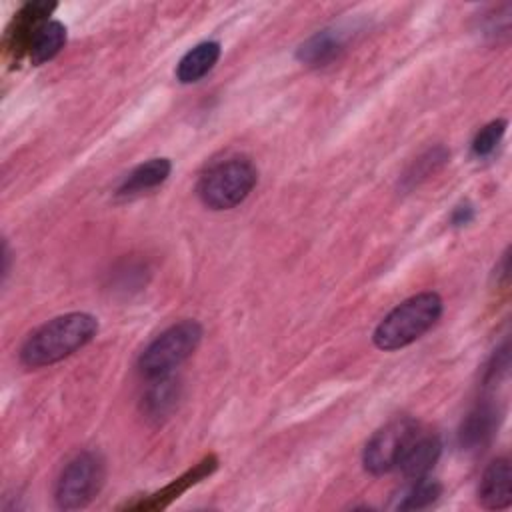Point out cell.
Instances as JSON below:
<instances>
[{
    "instance_id": "cell-1",
    "label": "cell",
    "mask_w": 512,
    "mask_h": 512,
    "mask_svg": "<svg viewBox=\"0 0 512 512\" xmlns=\"http://www.w3.org/2000/svg\"><path fill=\"white\" fill-rule=\"evenodd\" d=\"M98 332V322L86 312H70L56 316L38 326L20 348V362L26 368H42L56 364L82 346Z\"/></svg>"
},
{
    "instance_id": "cell-2",
    "label": "cell",
    "mask_w": 512,
    "mask_h": 512,
    "mask_svg": "<svg viewBox=\"0 0 512 512\" xmlns=\"http://www.w3.org/2000/svg\"><path fill=\"white\" fill-rule=\"evenodd\" d=\"M444 302L436 292H420L392 308L374 330V344L380 350H398L416 342L442 316Z\"/></svg>"
},
{
    "instance_id": "cell-3",
    "label": "cell",
    "mask_w": 512,
    "mask_h": 512,
    "mask_svg": "<svg viewBox=\"0 0 512 512\" xmlns=\"http://www.w3.org/2000/svg\"><path fill=\"white\" fill-rule=\"evenodd\" d=\"M258 172L248 158L236 156L212 164L198 180V196L210 210H230L256 186Z\"/></svg>"
},
{
    "instance_id": "cell-4",
    "label": "cell",
    "mask_w": 512,
    "mask_h": 512,
    "mask_svg": "<svg viewBox=\"0 0 512 512\" xmlns=\"http://www.w3.org/2000/svg\"><path fill=\"white\" fill-rule=\"evenodd\" d=\"M202 340V326L196 320H182L160 336H156L140 354L138 370L142 376L154 380L172 374Z\"/></svg>"
},
{
    "instance_id": "cell-5",
    "label": "cell",
    "mask_w": 512,
    "mask_h": 512,
    "mask_svg": "<svg viewBox=\"0 0 512 512\" xmlns=\"http://www.w3.org/2000/svg\"><path fill=\"white\" fill-rule=\"evenodd\" d=\"M104 484V462L96 452H80L60 472L54 500L60 510H78L90 504Z\"/></svg>"
},
{
    "instance_id": "cell-6",
    "label": "cell",
    "mask_w": 512,
    "mask_h": 512,
    "mask_svg": "<svg viewBox=\"0 0 512 512\" xmlns=\"http://www.w3.org/2000/svg\"><path fill=\"white\" fill-rule=\"evenodd\" d=\"M418 432L420 426L412 418H396L382 426L378 432H374L362 452V464L366 472L382 476L396 470Z\"/></svg>"
},
{
    "instance_id": "cell-7",
    "label": "cell",
    "mask_w": 512,
    "mask_h": 512,
    "mask_svg": "<svg viewBox=\"0 0 512 512\" xmlns=\"http://www.w3.org/2000/svg\"><path fill=\"white\" fill-rule=\"evenodd\" d=\"M478 502L488 510H504L512 504V468L508 458L490 462L480 478Z\"/></svg>"
},
{
    "instance_id": "cell-8",
    "label": "cell",
    "mask_w": 512,
    "mask_h": 512,
    "mask_svg": "<svg viewBox=\"0 0 512 512\" xmlns=\"http://www.w3.org/2000/svg\"><path fill=\"white\" fill-rule=\"evenodd\" d=\"M440 452H442V444H440L438 436L424 434L420 430L418 436L408 446V450L404 452L396 470H400L402 476L408 478V480L424 478V476H428V472L438 462Z\"/></svg>"
},
{
    "instance_id": "cell-9",
    "label": "cell",
    "mask_w": 512,
    "mask_h": 512,
    "mask_svg": "<svg viewBox=\"0 0 512 512\" xmlns=\"http://www.w3.org/2000/svg\"><path fill=\"white\" fill-rule=\"evenodd\" d=\"M498 408L492 404H478L464 420L458 430V442L464 450H480L484 448L494 432L498 430Z\"/></svg>"
},
{
    "instance_id": "cell-10",
    "label": "cell",
    "mask_w": 512,
    "mask_h": 512,
    "mask_svg": "<svg viewBox=\"0 0 512 512\" xmlns=\"http://www.w3.org/2000/svg\"><path fill=\"white\" fill-rule=\"evenodd\" d=\"M218 466L216 456H206L202 462H198L194 468H190L188 472H184L180 478H176L174 482H170L166 488H162L160 492H156L154 496H150V500L140 502V504H130V508H144V510H156V508H164L168 506L172 500H176L182 492H186L190 486L198 484L200 480H204L206 476H210Z\"/></svg>"
},
{
    "instance_id": "cell-11",
    "label": "cell",
    "mask_w": 512,
    "mask_h": 512,
    "mask_svg": "<svg viewBox=\"0 0 512 512\" xmlns=\"http://www.w3.org/2000/svg\"><path fill=\"white\" fill-rule=\"evenodd\" d=\"M344 48V34L336 28H324L312 34L306 42L300 44L296 58L306 66H326Z\"/></svg>"
},
{
    "instance_id": "cell-12",
    "label": "cell",
    "mask_w": 512,
    "mask_h": 512,
    "mask_svg": "<svg viewBox=\"0 0 512 512\" xmlns=\"http://www.w3.org/2000/svg\"><path fill=\"white\" fill-rule=\"evenodd\" d=\"M56 8L54 2H28L22 6V10L16 14L14 30L10 32V42L14 52H28L32 38L36 36L38 28L48 22L46 16Z\"/></svg>"
},
{
    "instance_id": "cell-13",
    "label": "cell",
    "mask_w": 512,
    "mask_h": 512,
    "mask_svg": "<svg viewBox=\"0 0 512 512\" xmlns=\"http://www.w3.org/2000/svg\"><path fill=\"white\" fill-rule=\"evenodd\" d=\"M220 44L214 40L208 42H200L194 48H190L178 62L176 66V78L182 84H192L198 82L200 78H204L218 62L220 58Z\"/></svg>"
},
{
    "instance_id": "cell-14",
    "label": "cell",
    "mask_w": 512,
    "mask_h": 512,
    "mask_svg": "<svg viewBox=\"0 0 512 512\" xmlns=\"http://www.w3.org/2000/svg\"><path fill=\"white\" fill-rule=\"evenodd\" d=\"M172 172V164L168 158H152L140 166H136L120 184L118 194L122 196H130L136 192H146L152 190L156 186H160L162 182L168 180Z\"/></svg>"
},
{
    "instance_id": "cell-15",
    "label": "cell",
    "mask_w": 512,
    "mask_h": 512,
    "mask_svg": "<svg viewBox=\"0 0 512 512\" xmlns=\"http://www.w3.org/2000/svg\"><path fill=\"white\" fill-rule=\"evenodd\" d=\"M66 44V26L58 20H48L44 22L36 36L32 38V44H30V50H28V56H30V62L34 66H40L48 60H52Z\"/></svg>"
},
{
    "instance_id": "cell-16",
    "label": "cell",
    "mask_w": 512,
    "mask_h": 512,
    "mask_svg": "<svg viewBox=\"0 0 512 512\" xmlns=\"http://www.w3.org/2000/svg\"><path fill=\"white\" fill-rule=\"evenodd\" d=\"M442 494V486L438 480H432L428 476L412 480V484L402 492V498H398L396 508L398 510H420L438 500Z\"/></svg>"
},
{
    "instance_id": "cell-17",
    "label": "cell",
    "mask_w": 512,
    "mask_h": 512,
    "mask_svg": "<svg viewBox=\"0 0 512 512\" xmlns=\"http://www.w3.org/2000/svg\"><path fill=\"white\" fill-rule=\"evenodd\" d=\"M178 398V386H174V380L168 376L154 378V384L148 388L144 396V408L148 416L160 418L164 416L176 402Z\"/></svg>"
},
{
    "instance_id": "cell-18",
    "label": "cell",
    "mask_w": 512,
    "mask_h": 512,
    "mask_svg": "<svg viewBox=\"0 0 512 512\" xmlns=\"http://www.w3.org/2000/svg\"><path fill=\"white\" fill-rule=\"evenodd\" d=\"M504 132H506V120H492L490 124L480 128V132L472 140V154L478 158L490 156L500 144Z\"/></svg>"
},
{
    "instance_id": "cell-19",
    "label": "cell",
    "mask_w": 512,
    "mask_h": 512,
    "mask_svg": "<svg viewBox=\"0 0 512 512\" xmlns=\"http://www.w3.org/2000/svg\"><path fill=\"white\" fill-rule=\"evenodd\" d=\"M446 158H448V152H446V148H442V146H438V148H434V150H428L424 156H420V158L416 160L414 168L408 172L406 178L414 184V182L426 178V176H428L430 172H434L436 168H440L442 162H446Z\"/></svg>"
},
{
    "instance_id": "cell-20",
    "label": "cell",
    "mask_w": 512,
    "mask_h": 512,
    "mask_svg": "<svg viewBox=\"0 0 512 512\" xmlns=\"http://www.w3.org/2000/svg\"><path fill=\"white\" fill-rule=\"evenodd\" d=\"M472 218H474V208L468 202L456 206V210L452 212V224L454 226H464V224L472 222Z\"/></svg>"
}]
</instances>
